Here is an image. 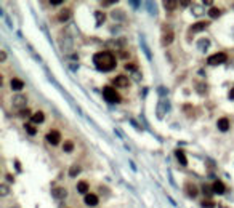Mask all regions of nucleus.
Listing matches in <instances>:
<instances>
[{
	"label": "nucleus",
	"mask_w": 234,
	"mask_h": 208,
	"mask_svg": "<svg viewBox=\"0 0 234 208\" xmlns=\"http://www.w3.org/2000/svg\"><path fill=\"white\" fill-rule=\"evenodd\" d=\"M93 63L103 72L112 71V69L117 66V61H116L114 54L111 51H100V53H96L95 56H93Z\"/></svg>",
	"instance_id": "obj_1"
},
{
	"label": "nucleus",
	"mask_w": 234,
	"mask_h": 208,
	"mask_svg": "<svg viewBox=\"0 0 234 208\" xmlns=\"http://www.w3.org/2000/svg\"><path fill=\"white\" fill-rule=\"evenodd\" d=\"M103 96H104V99L107 103H111V104H119L120 103V94L112 87H104L103 88Z\"/></svg>",
	"instance_id": "obj_2"
},
{
	"label": "nucleus",
	"mask_w": 234,
	"mask_h": 208,
	"mask_svg": "<svg viewBox=\"0 0 234 208\" xmlns=\"http://www.w3.org/2000/svg\"><path fill=\"white\" fill-rule=\"evenodd\" d=\"M225 61H228L226 53H215V54H212V56H209V59H207V63L210 66H220V64H223Z\"/></svg>",
	"instance_id": "obj_3"
},
{
	"label": "nucleus",
	"mask_w": 234,
	"mask_h": 208,
	"mask_svg": "<svg viewBox=\"0 0 234 208\" xmlns=\"http://www.w3.org/2000/svg\"><path fill=\"white\" fill-rule=\"evenodd\" d=\"M11 104L15 106L16 109L23 110V109H26V104H27V98H26L24 94H15V96H13V99H11Z\"/></svg>",
	"instance_id": "obj_4"
},
{
	"label": "nucleus",
	"mask_w": 234,
	"mask_h": 208,
	"mask_svg": "<svg viewBox=\"0 0 234 208\" xmlns=\"http://www.w3.org/2000/svg\"><path fill=\"white\" fill-rule=\"evenodd\" d=\"M60 47H61V50L63 51H69L71 48H72V38H71V35H67V34H61V37H60Z\"/></svg>",
	"instance_id": "obj_5"
},
{
	"label": "nucleus",
	"mask_w": 234,
	"mask_h": 208,
	"mask_svg": "<svg viewBox=\"0 0 234 208\" xmlns=\"http://www.w3.org/2000/svg\"><path fill=\"white\" fill-rule=\"evenodd\" d=\"M209 21H199V23H194L189 29H188V34L191 35V34H197V32H200V31H204V29H207L209 27Z\"/></svg>",
	"instance_id": "obj_6"
},
{
	"label": "nucleus",
	"mask_w": 234,
	"mask_h": 208,
	"mask_svg": "<svg viewBox=\"0 0 234 208\" xmlns=\"http://www.w3.org/2000/svg\"><path fill=\"white\" fill-rule=\"evenodd\" d=\"M47 141H48L50 144H53V146H56V144L61 141V133L56 131V130L48 131V133H47Z\"/></svg>",
	"instance_id": "obj_7"
},
{
	"label": "nucleus",
	"mask_w": 234,
	"mask_h": 208,
	"mask_svg": "<svg viewBox=\"0 0 234 208\" xmlns=\"http://www.w3.org/2000/svg\"><path fill=\"white\" fill-rule=\"evenodd\" d=\"M51 195L56 200H64L67 197V190L64 187H53L51 189Z\"/></svg>",
	"instance_id": "obj_8"
},
{
	"label": "nucleus",
	"mask_w": 234,
	"mask_h": 208,
	"mask_svg": "<svg viewBox=\"0 0 234 208\" xmlns=\"http://www.w3.org/2000/svg\"><path fill=\"white\" fill-rule=\"evenodd\" d=\"M169 110V101L167 99H160L159 101V106H157V117L159 119H164V115H165V112Z\"/></svg>",
	"instance_id": "obj_9"
},
{
	"label": "nucleus",
	"mask_w": 234,
	"mask_h": 208,
	"mask_svg": "<svg viewBox=\"0 0 234 208\" xmlns=\"http://www.w3.org/2000/svg\"><path fill=\"white\" fill-rule=\"evenodd\" d=\"M114 85L119 87V88H128L130 80H128V77H125V75H117V77L114 79Z\"/></svg>",
	"instance_id": "obj_10"
},
{
	"label": "nucleus",
	"mask_w": 234,
	"mask_h": 208,
	"mask_svg": "<svg viewBox=\"0 0 234 208\" xmlns=\"http://www.w3.org/2000/svg\"><path fill=\"white\" fill-rule=\"evenodd\" d=\"M172 42H173V31H172V29H169V31H165V29H164L162 40H160L162 47H167V45H170Z\"/></svg>",
	"instance_id": "obj_11"
},
{
	"label": "nucleus",
	"mask_w": 234,
	"mask_h": 208,
	"mask_svg": "<svg viewBox=\"0 0 234 208\" xmlns=\"http://www.w3.org/2000/svg\"><path fill=\"white\" fill-rule=\"evenodd\" d=\"M229 125H231V122H229V119H226V117L218 119V122H216V127H218L220 131H228V130H229Z\"/></svg>",
	"instance_id": "obj_12"
},
{
	"label": "nucleus",
	"mask_w": 234,
	"mask_h": 208,
	"mask_svg": "<svg viewBox=\"0 0 234 208\" xmlns=\"http://www.w3.org/2000/svg\"><path fill=\"white\" fill-rule=\"evenodd\" d=\"M69 18H71V10H69V8H63V10L58 13V16H56V19H58L60 23H66Z\"/></svg>",
	"instance_id": "obj_13"
},
{
	"label": "nucleus",
	"mask_w": 234,
	"mask_h": 208,
	"mask_svg": "<svg viewBox=\"0 0 234 208\" xmlns=\"http://www.w3.org/2000/svg\"><path fill=\"white\" fill-rule=\"evenodd\" d=\"M10 87H11V90H15V91H19V90H23L24 88V82L21 80V79H11V82H10Z\"/></svg>",
	"instance_id": "obj_14"
},
{
	"label": "nucleus",
	"mask_w": 234,
	"mask_h": 208,
	"mask_svg": "<svg viewBox=\"0 0 234 208\" xmlns=\"http://www.w3.org/2000/svg\"><path fill=\"white\" fill-rule=\"evenodd\" d=\"M84 202H85L87 206H96V205H98V197H96L95 194H87Z\"/></svg>",
	"instance_id": "obj_15"
},
{
	"label": "nucleus",
	"mask_w": 234,
	"mask_h": 208,
	"mask_svg": "<svg viewBox=\"0 0 234 208\" xmlns=\"http://www.w3.org/2000/svg\"><path fill=\"white\" fill-rule=\"evenodd\" d=\"M175 155H176L178 162H180V165H183V166H186V165H188V159H186V155H185V150L176 149V150H175Z\"/></svg>",
	"instance_id": "obj_16"
},
{
	"label": "nucleus",
	"mask_w": 234,
	"mask_h": 208,
	"mask_svg": "<svg viewBox=\"0 0 234 208\" xmlns=\"http://www.w3.org/2000/svg\"><path fill=\"white\" fill-rule=\"evenodd\" d=\"M185 187H186V194H188L189 197H196L197 194H199V189H197L194 184H191V183H186Z\"/></svg>",
	"instance_id": "obj_17"
},
{
	"label": "nucleus",
	"mask_w": 234,
	"mask_h": 208,
	"mask_svg": "<svg viewBox=\"0 0 234 208\" xmlns=\"http://www.w3.org/2000/svg\"><path fill=\"white\" fill-rule=\"evenodd\" d=\"M212 187H213V192H215V194H218V195L225 194V189H226V187H225V184H223L221 181H215Z\"/></svg>",
	"instance_id": "obj_18"
},
{
	"label": "nucleus",
	"mask_w": 234,
	"mask_h": 208,
	"mask_svg": "<svg viewBox=\"0 0 234 208\" xmlns=\"http://www.w3.org/2000/svg\"><path fill=\"white\" fill-rule=\"evenodd\" d=\"M32 123L34 125H37V123H42L44 120H45V115H44V112H40V110H39V112H35V114H32Z\"/></svg>",
	"instance_id": "obj_19"
},
{
	"label": "nucleus",
	"mask_w": 234,
	"mask_h": 208,
	"mask_svg": "<svg viewBox=\"0 0 234 208\" xmlns=\"http://www.w3.org/2000/svg\"><path fill=\"white\" fill-rule=\"evenodd\" d=\"M88 189H90V186H88L87 181H79V183H77V192H80V194H87Z\"/></svg>",
	"instance_id": "obj_20"
},
{
	"label": "nucleus",
	"mask_w": 234,
	"mask_h": 208,
	"mask_svg": "<svg viewBox=\"0 0 234 208\" xmlns=\"http://www.w3.org/2000/svg\"><path fill=\"white\" fill-rule=\"evenodd\" d=\"M140 42H141V48H143V51L146 53L148 59H153V54H151V51H149V47L146 45V40H144V37H143V35L140 37Z\"/></svg>",
	"instance_id": "obj_21"
},
{
	"label": "nucleus",
	"mask_w": 234,
	"mask_h": 208,
	"mask_svg": "<svg viewBox=\"0 0 234 208\" xmlns=\"http://www.w3.org/2000/svg\"><path fill=\"white\" fill-rule=\"evenodd\" d=\"M80 170H82V168H80V165H79V163L71 165V168H69V176H71V178H75V176L80 173Z\"/></svg>",
	"instance_id": "obj_22"
},
{
	"label": "nucleus",
	"mask_w": 234,
	"mask_h": 208,
	"mask_svg": "<svg viewBox=\"0 0 234 208\" xmlns=\"http://www.w3.org/2000/svg\"><path fill=\"white\" fill-rule=\"evenodd\" d=\"M95 18H96V26H101L103 23H104V19H106V15L103 11H95Z\"/></svg>",
	"instance_id": "obj_23"
},
{
	"label": "nucleus",
	"mask_w": 234,
	"mask_h": 208,
	"mask_svg": "<svg viewBox=\"0 0 234 208\" xmlns=\"http://www.w3.org/2000/svg\"><path fill=\"white\" fill-rule=\"evenodd\" d=\"M220 15H221V10H220V8H216V7H212V8L209 10V16H210L212 19H216V18H220Z\"/></svg>",
	"instance_id": "obj_24"
},
{
	"label": "nucleus",
	"mask_w": 234,
	"mask_h": 208,
	"mask_svg": "<svg viewBox=\"0 0 234 208\" xmlns=\"http://www.w3.org/2000/svg\"><path fill=\"white\" fill-rule=\"evenodd\" d=\"M210 45V40L209 38H200L199 42H197V47L202 50V51H205V50H207V47Z\"/></svg>",
	"instance_id": "obj_25"
},
{
	"label": "nucleus",
	"mask_w": 234,
	"mask_h": 208,
	"mask_svg": "<svg viewBox=\"0 0 234 208\" xmlns=\"http://www.w3.org/2000/svg\"><path fill=\"white\" fill-rule=\"evenodd\" d=\"M202 192H204V195H207V199H210L212 194H215V192H213V187H210L209 184H204V186H202Z\"/></svg>",
	"instance_id": "obj_26"
},
{
	"label": "nucleus",
	"mask_w": 234,
	"mask_h": 208,
	"mask_svg": "<svg viewBox=\"0 0 234 208\" xmlns=\"http://www.w3.org/2000/svg\"><path fill=\"white\" fill-rule=\"evenodd\" d=\"M178 2H164V7H165V10H169V11H173V10H176L178 8Z\"/></svg>",
	"instance_id": "obj_27"
},
{
	"label": "nucleus",
	"mask_w": 234,
	"mask_h": 208,
	"mask_svg": "<svg viewBox=\"0 0 234 208\" xmlns=\"http://www.w3.org/2000/svg\"><path fill=\"white\" fill-rule=\"evenodd\" d=\"M24 128H26V131L29 133L31 136H34V134L37 133V128L34 127V123H26V125H24Z\"/></svg>",
	"instance_id": "obj_28"
},
{
	"label": "nucleus",
	"mask_w": 234,
	"mask_h": 208,
	"mask_svg": "<svg viewBox=\"0 0 234 208\" xmlns=\"http://www.w3.org/2000/svg\"><path fill=\"white\" fill-rule=\"evenodd\" d=\"M200 205H202V208H215V202L212 199H204Z\"/></svg>",
	"instance_id": "obj_29"
},
{
	"label": "nucleus",
	"mask_w": 234,
	"mask_h": 208,
	"mask_svg": "<svg viewBox=\"0 0 234 208\" xmlns=\"http://www.w3.org/2000/svg\"><path fill=\"white\" fill-rule=\"evenodd\" d=\"M63 150H64V152H72V150H74V143H72V141H64Z\"/></svg>",
	"instance_id": "obj_30"
},
{
	"label": "nucleus",
	"mask_w": 234,
	"mask_h": 208,
	"mask_svg": "<svg viewBox=\"0 0 234 208\" xmlns=\"http://www.w3.org/2000/svg\"><path fill=\"white\" fill-rule=\"evenodd\" d=\"M19 117H23V119H29V117H31V119H32V114H31V110L26 107V109L19 110Z\"/></svg>",
	"instance_id": "obj_31"
},
{
	"label": "nucleus",
	"mask_w": 234,
	"mask_h": 208,
	"mask_svg": "<svg viewBox=\"0 0 234 208\" xmlns=\"http://www.w3.org/2000/svg\"><path fill=\"white\" fill-rule=\"evenodd\" d=\"M8 192H10V189H8L7 184H2V186H0V195H2V197L8 195Z\"/></svg>",
	"instance_id": "obj_32"
},
{
	"label": "nucleus",
	"mask_w": 234,
	"mask_h": 208,
	"mask_svg": "<svg viewBox=\"0 0 234 208\" xmlns=\"http://www.w3.org/2000/svg\"><path fill=\"white\" fill-rule=\"evenodd\" d=\"M200 94H204V93H207V85H204V83H197V88H196Z\"/></svg>",
	"instance_id": "obj_33"
},
{
	"label": "nucleus",
	"mask_w": 234,
	"mask_h": 208,
	"mask_svg": "<svg viewBox=\"0 0 234 208\" xmlns=\"http://www.w3.org/2000/svg\"><path fill=\"white\" fill-rule=\"evenodd\" d=\"M112 18L114 19H123V18H125V16H123V13H120V11H112Z\"/></svg>",
	"instance_id": "obj_34"
},
{
	"label": "nucleus",
	"mask_w": 234,
	"mask_h": 208,
	"mask_svg": "<svg viewBox=\"0 0 234 208\" xmlns=\"http://www.w3.org/2000/svg\"><path fill=\"white\" fill-rule=\"evenodd\" d=\"M146 5H148V8H149V13H151V15H156V5H153L151 2H148Z\"/></svg>",
	"instance_id": "obj_35"
},
{
	"label": "nucleus",
	"mask_w": 234,
	"mask_h": 208,
	"mask_svg": "<svg viewBox=\"0 0 234 208\" xmlns=\"http://www.w3.org/2000/svg\"><path fill=\"white\" fill-rule=\"evenodd\" d=\"M125 69H127V71H132L133 74L136 72V66H135V64H128V63H127V64H125Z\"/></svg>",
	"instance_id": "obj_36"
},
{
	"label": "nucleus",
	"mask_w": 234,
	"mask_h": 208,
	"mask_svg": "<svg viewBox=\"0 0 234 208\" xmlns=\"http://www.w3.org/2000/svg\"><path fill=\"white\" fill-rule=\"evenodd\" d=\"M5 59H7V53L2 50V51H0V63H3Z\"/></svg>",
	"instance_id": "obj_37"
},
{
	"label": "nucleus",
	"mask_w": 234,
	"mask_h": 208,
	"mask_svg": "<svg viewBox=\"0 0 234 208\" xmlns=\"http://www.w3.org/2000/svg\"><path fill=\"white\" fill-rule=\"evenodd\" d=\"M128 5H130V7H133V8H138L141 3H140V2H135V0H132V2H128Z\"/></svg>",
	"instance_id": "obj_38"
},
{
	"label": "nucleus",
	"mask_w": 234,
	"mask_h": 208,
	"mask_svg": "<svg viewBox=\"0 0 234 208\" xmlns=\"http://www.w3.org/2000/svg\"><path fill=\"white\" fill-rule=\"evenodd\" d=\"M63 2H61V0H53V2H50V5L51 7H58V5H61Z\"/></svg>",
	"instance_id": "obj_39"
},
{
	"label": "nucleus",
	"mask_w": 234,
	"mask_h": 208,
	"mask_svg": "<svg viewBox=\"0 0 234 208\" xmlns=\"http://www.w3.org/2000/svg\"><path fill=\"white\" fill-rule=\"evenodd\" d=\"M5 178H7V181H8V183H13V181H15L13 175H10V173H8V175H5Z\"/></svg>",
	"instance_id": "obj_40"
},
{
	"label": "nucleus",
	"mask_w": 234,
	"mask_h": 208,
	"mask_svg": "<svg viewBox=\"0 0 234 208\" xmlns=\"http://www.w3.org/2000/svg\"><path fill=\"white\" fill-rule=\"evenodd\" d=\"M228 98H229L231 101L234 99V88H231V90H229V93H228Z\"/></svg>",
	"instance_id": "obj_41"
},
{
	"label": "nucleus",
	"mask_w": 234,
	"mask_h": 208,
	"mask_svg": "<svg viewBox=\"0 0 234 208\" xmlns=\"http://www.w3.org/2000/svg\"><path fill=\"white\" fill-rule=\"evenodd\" d=\"M159 93H160V94H167V93H169V90H165L164 87H160V88H159Z\"/></svg>",
	"instance_id": "obj_42"
},
{
	"label": "nucleus",
	"mask_w": 234,
	"mask_h": 208,
	"mask_svg": "<svg viewBox=\"0 0 234 208\" xmlns=\"http://www.w3.org/2000/svg\"><path fill=\"white\" fill-rule=\"evenodd\" d=\"M16 170H18V171L21 170V165H19V162H18V160H16Z\"/></svg>",
	"instance_id": "obj_43"
},
{
	"label": "nucleus",
	"mask_w": 234,
	"mask_h": 208,
	"mask_svg": "<svg viewBox=\"0 0 234 208\" xmlns=\"http://www.w3.org/2000/svg\"><path fill=\"white\" fill-rule=\"evenodd\" d=\"M180 5H181V7H188V5H189V2H181Z\"/></svg>",
	"instance_id": "obj_44"
},
{
	"label": "nucleus",
	"mask_w": 234,
	"mask_h": 208,
	"mask_svg": "<svg viewBox=\"0 0 234 208\" xmlns=\"http://www.w3.org/2000/svg\"><path fill=\"white\" fill-rule=\"evenodd\" d=\"M10 208H19L18 205H13V206H10Z\"/></svg>",
	"instance_id": "obj_45"
}]
</instances>
